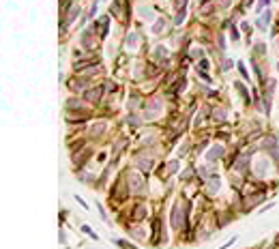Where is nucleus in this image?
I'll use <instances>...</instances> for the list:
<instances>
[{"instance_id":"nucleus-1","label":"nucleus","mask_w":279,"mask_h":249,"mask_svg":"<svg viewBox=\"0 0 279 249\" xmlns=\"http://www.w3.org/2000/svg\"><path fill=\"white\" fill-rule=\"evenodd\" d=\"M131 183H133V189H135V191H140V189H142V178H140V176H133V178H131Z\"/></svg>"},{"instance_id":"nucleus-2","label":"nucleus","mask_w":279,"mask_h":249,"mask_svg":"<svg viewBox=\"0 0 279 249\" xmlns=\"http://www.w3.org/2000/svg\"><path fill=\"white\" fill-rule=\"evenodd\" d=\"M99 95H101V93H99V88H94V93H88V99H90V101H97V99H99Z\"/></svg>"},{"instance_id":"nucleus-3","label":"nucleus","mask_w":279,"mask_h":249,"mask_svg":"<svg viewBox=\"0 0 279 249\" xmlns=\"http://www.w3.org/2000/svg\"><path fill=\"white\" fill-rule=\"evenodd\" d=\"M260 2H262V4H268V0H260Z\"/></svg>"}]
</instances>
